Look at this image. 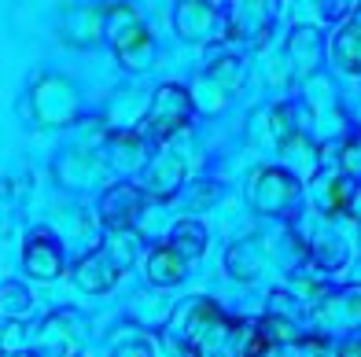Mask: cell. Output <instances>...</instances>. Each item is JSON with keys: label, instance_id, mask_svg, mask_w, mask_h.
Masks as SVG:
<instances>
[{"label": "cell", "instance_id": "obj_1", "mask_svg": "<svg viewBox=\"0 0 361 357\" xmlns=\"http://www.w3.org/2000/svg\"><path fill=\"white\" fill-rule=\"evenodd\" d=\"M104 34L111 37L114 56L122 59V67H129V70L147 67V59H152V52H155V41L140 26L137 11L129 4H114L111 11H104Z\"/></svg>", "mask_w": 361, "mask_h": 357}, {"label": "cell", "instance_id": "obj_2", "mask_svg": "<svg viewBox=\"0 0 361 357\" xmlns=\"http://www.w3.org/2000/svg\"><path fill=\"white\" fill-rule=\"evenodd\" d=\"M192 118V92L177 81H166L159 92H155V104H152V115H147V129H144V144L155 148L166 137H173L177 129H185Z\"/></svg>", "mask_w": 361, "mask_h": 357}, {"label": "cell", "instance_id": "obj_3", "mask_svg": "<svg viewBox=\"0 0 361 357\" xmlns=\"http://www.w3.org/2000/svg\"><path fill=\"white\" fill-rule=\"evenodd\" d=\"M30 346L37 350V357H78L81 353V317L74 310L44 317L34 339H30Z\"/></svg>", "mask_w": 361, "mask_h": 357}, {"label": "cell", "instance_id": "obj_4", "mask_svg": "<svg viewBox=\"0 0 361 357\" xmlns=\"http://www.w3.org/2000/svg\"><path fill=\"white\" fill-rule=\"evenodd\" d=\"M30 104H34V115L41 125H67L78 118V92L63 77H41Z\"/></svg>", "mask_w": 361, "mask_h": 357}, {"label": "cell", "instance_id": "obj_5", "mask_svg": "<svg viewBox=\"0 0 361 357\" xmlns=\"http://www.w3.org/2000/svg\"><path fill=\"white\" fill-rule=\"evenodd\" d=\"M247 196L258 214H284L299 199V181L288 170H258Z\"/></svg>", "mask_w": 361, "mask_h": 357}, {"label": "cell", "instance_id": "obj_6", "mask_svg": "<svg viewBox=\"0 0 361 357\" xmlns=\"http://www.w3.org/2000/svg\"><path fill=\"white\" fill-rule=\"evenodd\" d=\"M281 0H233L225 19V34L236 41H262L276 19Z\"/></svg>", "mask_w": 361, "mask_h": 357}, {"label": "cell", "instance_id": "obj_7", "mask_svg": "<svg viewBox=\"0 0 361 357\" xmlns=\"http://www.w3.org/2000/svg\"><path fill=\"white\" fill-rule=\"evenodd\" d=\"M173 26L185 41H207V37L225 34V19L210 0H177Z\"/></svg>", "mask_w": 361, "mask_h": 357}, {"label": "cell", "instance_id": "obj_8", "mask_svg": "<svg viewBox=\"0 0 361 357\" xmlns=\"http://www.w3.org/2000/svg\"><path fill=\"white\" fill-rule=\"evenodd\" d=\"M118 277H122V265L114 262L111 243H104V247H96L92 254H85L81 265L74 269L78 287L89 291V295H104V291H111L114 284H118Z\"/></svg>", "mask_w": 361, "mask_h": 357}, {"label": "cell", "instance_id": "obj_9", "mask_svg": "<svg viewBox=\"0 0 361 357\" xmlns=\"http://www.w3.org/2000/svg\"><path fill=\"white\" fill-rule=\"evenodd\" d=\"M23 265H26L30 277L52 280V277H59V273H63V247L44 229L30 232L26 236V247H23Z\"/></svg>", "mask_w": 361, "mask_h": 357}, {"label": "cell", "instance_id": "obj_10", "mask_svg": "<svg viewBox=\"0 0 361 357\" xmlns=\"http://www.w3.org/2000/svg\"><path fill=\"white\" fill-rule=\"evenodd\" d=\"M140 206H144V192L137 184H114L100 203V218L111 232H126L137 221Z\"/></svg>", "mask_w": 361, "mask_h": 357}, {"label": "cell", "instance_id": "obj_11", "mask_svg": "<svg viewBox=\"0 0 361 357\" xmlns=\"http://www.w3.org/2000/svg\"><path fill=\"white\" fill-rule=\"evenodd\" d=\"M144 273H147V280H152V284H159V287H173V284L185 280L188 262L170 247V243H159V247H152V254L144 258Z\"/></svg>", "mask_w": 361, "mask_h": 357}, {"label": "cell", "instance_id": "obj_12", "mask_svg": "<svg viewBox=\"0 0 361 357\" xmlns=\"http://www.w3.org/2000/svg\"><path fill=\"white\" fill-rule=\"evenodd\" d=\"M288 56L295 63V74L306 77L321 63V34L314 26H295L288 37Z\"/></svg>", "mask_w": 361, "mask_h": 357}, {"label": "cell", "instance_id": "obj_13", "mask_svg": "<svg viewBox=\"0 0 361 357\" xmlns=\"http://www.w3.org/2000/svg\"><path fill=\"white\" fill-rule=\"evenodd\" d=\"M240 74H243V63H240L236 56H221V59H214V63H210V67L200 74V81H203L207 89L218 92V104H225L228 96L236 92Z\"/></svg>", "mask_w": 361, "mask_h": 357}, {"label": "cell", "instance_id": "obj_14", "mask_svg": "<svg viewBox=\"0 0 361 357\" xmlns=\"http://www.w3.org/2000/svg\"><path fill=\"white\" fill-rule=\"evenodd\" d=\"M147 188L155 192V196H170V192L185 181V158L180 155H173V151H166V155H159L155 162H152V173H147Z\"/></svg>", "mask_w": 361, "mask_h": 357}, {"label": "cell", "instance_id": "obj_15", "mask_svg": "<svg viewBox=\"0 0 361 357\" xmlns=\"http://www.w3.org/2000/svg\"><path fill=\"white\" fill-rule=\"evenodd\" d=\"M107 158H111V166H114V170L133 173L137 166H144V158H147V144H144L140 137L122 133V137H114V140L107 144Z\"/></svg>", "mask_w": 361, "mask_h": 357}, {"label": "cell", "instance_id": "obj_16", "mask_svg": "<svg viewBox=\"0 0 361 357\" xmlns=\"http://www.w3.org/2000/svg\"><path fill=\"white\" fill-rule=\"evenodd\" d=\"M332 59L339 70L347 74H361V30L357 26H343L339 34L332 37Z\"/></svg>", "mask_w": 361, "mask_h": 357}, {"label": "cell", "instance_id": "obj_17", "mask_svg": "<svg viewBox=\"0 0 361 357\" xmlns=\"http://www.w3.org/2000/svg\"><path fill=\"white\" fill-rule=\"evenodd\" d=\"M170 247L185 258V262H195V258L207 251V229L200 221H180L170 236Z\"/></svg>", "mask_w": 361, "mask_h": 357}, {"label": "cell", "instance_id": "obj_18", "mask_svg": "<svg viewBox=\"0 0 361 357\" xmlns=\"http://www.w3.org/2000/svg\"><path fill=\"white\" fill-rule=\"evenodd\" d=\"M262 269V247L255 239H240L236 247H228V273L236 280H251Z\"/></svg>", "mask_w": 361, "mask_h": 357}, {"label": "cell", "instance_id": "obj_19", "mask_svg": "<svg viewBox=\"0 0 361 357\" xmlns=\"http://www.w3.org/2000/svg\"><path fill=\"white\" fill-rule=\"evenodd\" d=\"M0 306H4L8 313H26L30 310V295L23 284H4L0 287Z\"/></svg>", "mask_w": 361, "mask_h": 357}, {"label": "cell", "instance_id": "obj_20", "mask_svg": "<svg viewBox=\"0 0 361 357\" xmlns=\"http://www.w3.org/2000/svg\"><path fill=\"white\" fill-rule=\"evenodd\" d=\"M314 4H317V15L324 23H336L350 11V0H314Z\"/></svg>", "mask_w": 361, "mask_h": 357}, {"label": "cell", "instance_id": "obj_21", "mask_svg": "<svg viewBox=\"0 0 361 357\" xmlns=\"http://www.w3.org/2000/svg\"><path fill=\"white\" fill-rule=\"evenodd\" d=\"M114 357H152V339H133V343H122L114 350Z\"/></svg>", "mask_w": 361, "mask_h": 357}, {"label": "cell", "instance_id": "obj_22", "mask_svg": "<svg viewBox=\"0 0 361 357\" xmlns=\"http://www.w3.org/2000/svg\"><path fill=\"white\" fill-rule=\"evenodd\" d=\"M354 214H357V218H361V188H357V192H354Z\"/></svg>", "mask_w": 361, "mask_h": 357}, {"label": "cell", "instance_id": "obj_23", "mask_svg": "<svg viewBox=\"0 0 361 357\" xmlns=\"http://www.w3.org/2000/svg\"><path fill=\"white\" fill-rule=\"evenodd\" d=\"M350 26H357V30H361V8H357V11L350 15Z\"/></svg>", "mask_w": 361, "mask_h": 357}, {"label": "cell", "instance_id": "obj_24", "mask_svg": "<svg viewBox=\"0 0 361 357\" xmlns=\"http://www.w3.org/2000/svg\"><path fill=\"white\" fill-rule=\"evenodd\" d=\"M0 357H26V353H0Z\"/></svg>", "mask_w": 361, "mask_h": 357}]
</instances>
